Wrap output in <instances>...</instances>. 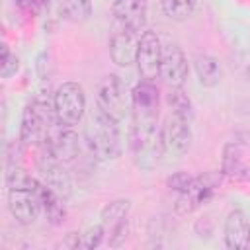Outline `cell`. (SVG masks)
Wrapping results in <instances>:
<instances>
[{"label":"cell","instance_id":"cell-1","mask_svg":"<svg viewBox=\"0 0 250 250\" xmlns=\"http://www.w3.org/2000/svg\"><path fill=\"white\" fill-rule=\"evenodd\" d=\"M8 209L20 225H33L41 213L43 182L27 174L21 166L12 164L6 172Z\"/></svg>","mask_w":250,"mask_h":250},{"label":"cell","instance_id":"cell-2","mask_svg":"<svg viewBox=\"0 0 250 250\" xmlns=\"http://www.w3.org/2000/svg\"><path fill=\"white\" fill-rule=\"evenodd\" d=\"M84 139L90 154L98 162L113 160L121 152V137H119L117 121L105 115L100 107L90 111L84 127Z\"/></svg>","mask_w":250,"mask_h":250},{"label":"cell","instance_id":"cell-3","mask_svg":"<svg viewBox=\"0 0 250 250\" xmlns=\"http://www.w3.org/2000/svg\"><path fill=\"white\" fill-rule=\"evenodd\" d=\"M57 125L53 102L35 98L29 102L21 113L20 123V143L25 146H41L49 141L51 129Z\"/></svg>","mask_w":250,"mask_h":250},{"label":"cell","instance_id":"cell-4","mask_svg":"<svg viewBox=\"0 0 250 250\" xmlns=\"http://www.w3.org/2000/svg\"><path fill=\"white\" fill-rule=\"evenodd\" d=\"M129 148H131L135 164L141 170L156 168L160 164V158L164 156L158 121L154 123L133 121L131 131H129Z\"/></svg>","mask_w":250,"mask_h":250},{"label":"cell","instance_id":"cell-5","mask_svg":"<svg viewBox=\"0 0 250 250\" xmlns=\"http://www.w3.org/2000/svg\"><path fill=\"white\" fill-rule=\"evenodd\" d=\"M57 127L72 129L86 113V94L78 82H62L53 94Z\"/></svg>","mask_w":250,"mask_h":250},{"label":"cell","instance_id":"cell-6","mask_svg":"<svg viewBox=\"0 0 250 250\" xmlns=\"http://www.w3.org/2000/svg\"><path fill=\"white\" fill-rule=\"evenodd\" d=\"M160 139L164 156H170L174 160L182 158L191 145V119L170 111V115L160 125Z\"/></svg>","mask_w":250,"mask_h":250},{"label":"cell","instance_id":"cell-7","mask_svg":"<svg viewBox=\"0 0 250 250\" xmlns=\"http://www.w3.org/2000/svg\"><path fill=\"white\" fill-rule=\"evenodd\" d=\"M129 102L131 98H127L125 82L117 74H107L102 78L96 92V107L119 123L129 109Z\"/></svg>","mask_w":250,"mask_h":250},{"label":"cell","instance_id":"cell-8","mask_svg":"<svg viewBox=\"0 0 250 250\" xmlns=\"http://www.w3.org/2000/svg\"><path fill=\"white\" fill-rule=\"evenodd\" d=\"M135 64H137V70H139L143 80H152L154 82L160 76L162 43H160V37L152 29H145L141 33Z\"/></svg>","mask_w":250,"mask_h":250},{"label":"cell","instance_id":"cell-9","mask_svg":"<svg viewBox=\"0 0 250 250\" xmlns=\"http://www.w3.org/2000/svg\"><path fill=\"white\" fill-rule=\"evenodd\" d=\"M37 166L41 172V182L49 189H53L57 195H61L62 199H68L72 193V180H70L68 172L62 168V162L51 154L47 145H41V154L37 158Z\"/></svg>","mask_w":250,"mask_h":250},{"label":"cell","instance_id":"cell-10","mask_svg":"<svg viewBox=\"0 0 250 250\" xmlns=\"http://www.w3.org/2000/svg\"><path fill=\"white\" fill-rule=\"evenodd\" d=\"M158 105H160V96L154 82L152 80L137 82L135 88L131 90L133 121H143V123L158 121Z\"/></svg>","mask_w":250,"mask_h":250},{"label":"cell","instance_id":"cell-11","mask_svg":"<svg viewBox=\"0 0 250 250\" xmlns=\"http://www.w3.org/2000/svg\"><path fill=\"white\" fill-rule=\"evenodd\" d=\"M131 201L129 199H113L109 201L100 215V225L111 246H119L127 236V217H129Z\"/></svg>","mask_w":250,"mask_h":250},{"label":"cell","instance_id":"cell-12","mask_svg":"<svg viewBox=\"0 0 250 250\" xmlns=\"http://www.w3.org/2000/svg\"><path fill=\"white\" fill-rule=\"evenodd\" d=\"M217 188V182L211 180V176H191L189 184L178 191L176 197V211L178 213H191L195 211L199 205H203L205 201L211 199L213 191Z\"/></svg>","mask_w":250,"mask_h":250},{"label":"cell","instance_id":"cell-13","mask_svg":"<svg viewBox=\"0 0 250 250\" xmlns=\"http://www.w3.org/2000/svg\"><path fill=\"white\" fill-rule=\"evenodd\" d=\"M113 21L135 33H143L146 27L148 4L146 0H113Z\"/></svg>","mask_w":250,"mask_h":250},{"label":"cell","instance_id":"cell-14","mask_svg":"<svg viewBox=\"0 0 250 250\" xmlns=\"http://www.w3.org/2000/svg\"><path fill=\"white\" fill-rule=\"evenodd\" d=\"M160 76L170 88H180L188 78V59L178 43L162 45V64Z\"/></svg>","mask_w":250,"mask_h":250},{"label":"cell","instance_id":"cell-15","mask_svg":"<svg viewBox=\"0 0 250 250\" xmlns=\"http://www.w3.org/2000/svg\"><path fill=\"white\" fill-rule=\"evenodd\" d=\"M139 37H141V33L113 25V31L109 37V57L117 66H131L135 62Z\"/></svg>","mask_w":250,"mask_h":250},{"label":"cell","instance_id":"cell-16","mask_svg":"<svg viewBox=\"0 0 250 250\" xmlns=\"http://www.w3.org/2000/svg\"><path fill=\"white\" fill-rule=\"evenodd\" d=\"M225 244L230 250L250 248V221L242 209H232L225 221Z\"/></svg>","mask_w":250,"mask_h":250},{"label":"cell","instance_id":"cell-17","mask_svg":"<svg viewBox=\"0 0 250 250\" xmlns=\"http://www.w3.org/2000/svg\"><path fill=\"white\" fill-rule=\"evenodd\" d=\"M45 145L51 150V154L55 158H59L62 164L64 162H72L80 152L78 135L72 129H66V127H59V131L55 135H51Z\"/></svg>","mask_w":250,"mask_h":250},{"label":"cell","instance_id":"cell-18","mask_svg":"<svg viewBox=\"0 0 250 250\" xmlns=\"http://www.w3.org/2000/svg\"><path fill=\"white\" fill-rule=\"evenodd\" d=\"M193 70H195L199 84L205 88L217 86L223 78V66L219 59H215L213 55H197L193 59Z\"/></svg>","mask_w":250,"mask_h":250},{"label":"cell","instance_id":"cell-19","mask_svg":"<svg viewBox=\"0 0 250 250\" xmlns=\"http://www.w3.org/2000/svg\"><path fill=\"white\" fill-rule=\"evenodd\" d=\"M64 199L61 195H57L53 189H49L45 184L41 188V213L45 215V219L51 223V225H61L66 217V211H64Z\"/></svg>","mask_w":250,"mask_h":250},{"label":"cell","instance_id":"cell-20","mask_svg":"<svg viewBox=\"0 0 250 250\" xmlns=\"http://www.w3.org/2000/svg\"><path fill=\"white\" fill-rule=\"evenodd\" d=\"M61 14L70 21H86L92 16V2L90 0H59Z\"/></svg>","mask_w":250,"mask_h":250},{"label":"cell","instance_id":"cell-21","mask_svg":"<svg viewBox=\"0 0 250 250\" xmlns=\"http://www.w3.org/2000/svg\"><path fill=\"white\" fill-rule=\"evenodd\" d=\"M160 6H162V12L168 20L184 21L195 10L197 0H160Z\"/></svg>","mask_w":250,"mask_h":250},{"label":"cell","instance_id":"cell-22","mask_svg":"<svg viewBox=\"0 0 250 250\" xmlns=\"http://www.w3.org/2000/svg\"><path fill=\"white\" fill-rule=\"evenodd\" d=\"M104 238H105L104 227L102 225H94V227H88L84 232H74V248L92 250V248H98Z\"/></svg>","mask_w":250,"mask_h":250},{"label":"cell","instance_id":"cell-23","mask_svg":"<svg viewBox=\"0 0 250 250\" xmlns=\"http://www.w3.org/2000/svg\"><path fill=\"white\" fill-rule=\"evenodd\" d=\"M168 104H170V111L174 113H180L188 119L193 117V107H191V100L188 98V94L180 88H170V94H168Z\"/></svg>","mask_w":250,"mask_h":250},{"label":"cell","instance_id":"cell-24","mask_svg":"<svg viewBox=\"0 0 250 250\" xmlns=\"http://www.w3.org/2000/svg\"><path fill=\"white\" fill-rule=\"evenodd\" d=\"M240 145L238 143H229L225 146V156H223V172L229 176H238L242 170V154H240Z\"/></svg>","mask_w":250,"mask_h":250},{"label":"cell","instance_id":"cell-25","mask_svg":"<svg viewBox=\"0 0 250 250\" xmlns=\"http://www.w3.org/2000/svg\"><path fill=\"white\" fill-rule=\"evenodd\" d=\"M20 68V59L16 57V53H12L8 49V45H2V57H0V74L2 78H10L18 72Z\"/></svg>","mask_w":250,"mask_h":250},{"label":"cell","instance_id":"cell-26","mask_svg":"<svg viewBox=\"0 0 250 250\" xmlns=\"http://www.w3.org/2000/svg\"><path fill=\"white\" fill-rule=\"evenodd\" d=\"M189 180H191V176H189V174H186V172H176L174 176H170V178H168V186L178 193V191H182V189L189 184Z\"/></svg>","mask_w":250,"mask_h":250},{"label":"cell","instance_id":"cell-27","mask_svg":"<svg viewBox=\"0 0 250 250\" xmlns=\"http://www.w3.org/2000/svg\"><path fill=\"white\" fill-rule=\"evenodd\" d=\"M20 4H31V0H18Z\"/></svg>","mask_w":250,"mask_h":250},{"label":"cell","instance_id":"cell-28","mask_svg":"<svg viewBox=\"0 0 250 250\" xmlns=\"http://www.w3.org/2000/svg\"><path fill=\"white\" fill-rule=\"evenodd\" d=\"M248 78H250V61H248Z\"/></svg>","mask_w":250,"mask_h":250}]
</instances>
